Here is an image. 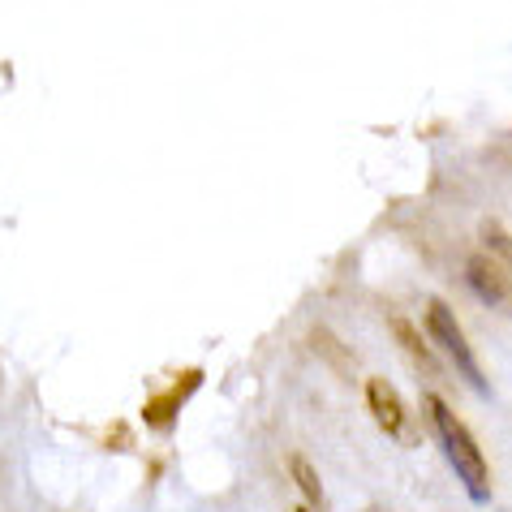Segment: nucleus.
Segmentation results:
<instances>
[{
  "instance_id": "1",
  "label": "nucleus",
  "mask_w": 512,
  "mask_h": 512,
  "mask_svg": "<svg viewBox=\"0 0 512 512\" xmlns=\"http://www.w3.org/2000/svg\"><path fill=\"white\" fill-rule=\"evenodd\" d=\"M422 409H426V422H431L435 444L444 452V461L452 465V474L461 478L465 495L474 504H491V469H487V457H482L478 439L469 435V426L452 414V405L444 396H426Z\"/></svg>"
},
{
  "instance_id": "2",
  "label": "nucleus",
  "mask_w": 512,
  "mask_h": 512,
  "mask_svg": "<svg viewBox=\"0 0 512 512\" xmlns=\"http://www.w3.org/2000/svg\"><path fill=\"white\" fill-rule=\"evenodd\" d=\"M426 332H431L435 349L444 353L452 366H457V375L469 383V388H478V396H491V383H487V375H482V366L474 362V349H469V340L461 332L457 315H452V306L439 302V297L426 306Z\"/></svg>"
},
{
  "instance_id": "3",
  "label": "nucleus",
  "mask_w": 512,
  "mask_h": 512,
  "mask_svg": "<svg viewBox=\"0 0 512 512\" xmlns=\"http://www.w3.org/2000/svg\"><path fill=\"white\" fill-rule=\"evenodd\" d=\"M366 409L383 435H392L396 444H414V426H409V414H405V401L401 392L392 388L388 379H371L366 383Z\"/></svg>"
},
{
  "instance_id": "4",
  "label": "nucleus",
  "mask_w": 512,
  "mask_h": 512,
  "mask_svg": "<svg viewBox=\"0 0 512 512\" xmlns=\"http://www.w3.org/2000/svg\"><path fill=\"white\" fill-rule=\"evenodd\" d=\"M465 280H469V289H474V293H478L487 306H504V297H508L504 263L487 259V254H474V259H469V272H465Z\"/></svg>"
},
{
  "instance_id": "5",
  "label": "nucleus",
  "mask_w": 512,
  "mask_h": 512,
  "mask_svg": "<svg viewBox=\"0 0 512 512\" xmlns=\"http://www.w3.org/2000/svg\"><path fill=\"white\" fill-rule=\"evenodd\" d=\"M198 383H203V375L198 371H190L186 379L177 383V392H168V396H155V401L142 409V418H147L155 431H164V426H173V418H177V409H181V401H186V396L198 388Z\"/></svg>"
},
{
  "instance_id": "6",
  "label": "nucleus",
  "mask_w": 512,
  "mask_h": 512,
  "mask_svg": "<svg viewBox=\"0 0 512 512\" xmlns=\"http://www.w3.org/2000/svg\"><path fill=\"white\" fill-rule=\"evenodd\" d=\"M392 336L401 340V349H405V353H414L418 371H426V375L435 371V353L426 349V340L414 332V323H409V319H401V315H392Z\"/></svg>"
},
{
  "instance_id": "7",
  "label": "nucleus",
  "mask_w": 512,
  "mask_h": 512,
  "mask_svg": "<svg viewBox=\"0 0 512 512\" xmlns=\"http://www.w3.org/2000/svg\"><path fill=\"white\" fill-rule=\"evenodd\" d=\"M289 469H293V482H297V487H302V495H306L310 512H319V508H323V482H319V474H315V465H310L302 452H293Z\"/></svg>"
},
{
  "instance_id": "8",
  "label": "nucleus",
  "mask_w": 512,
  "mask_h": 512,
  "mask_svg": "<svg viewBox=\"0 0 512 512\" xmlns=\"http://www.w3.org/2000/svg\"><path fill=\"white\" fill-rule=\"evenodd\" d=\"M366 512H388V508H375V504H371V508H366Z\"/></svg>"
},
{
  "instance_id": "9",
  "label": "nucleus",
  "mask_w": 512,
  "mask_h": 512,
  "mask_svg": "<svg viewBox=\"0 0 512 512\" xmlns=\"http://www.w3.org/2000/svg\"><path fill=\"white\" fill-rule=\"evenodd\" d=\"M297 512H310V508H297Z\"/></svg>"
}]
</instances>
